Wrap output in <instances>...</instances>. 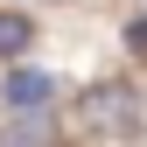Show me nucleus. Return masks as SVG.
<instances>
[{
	"instance_id": "nucleus-2",
	"label": "nucleus",
	"mask_w": 147,
	"mask_h": 147,
	"mask_svg": "<svg viewBox=\"0 0 147 147\" xmlns=\"http://www.w3.org/2000/svg\"><path fill=\"white\" fill-rule=\"evenodd\" d=\"M0 98H7V112H42V105L56 98V84H49V70L14 63V70H7V84H0Z\"/></svg>"
},
{
	"instance_id": "nucleus-3",
	"label": "nucleus",
	"mask_w": 147,
	"mask_h": 147,
	"mask_svg": "<svg viewBox=\"0 0 147 147\" xmlns=\"http://www.w3.org/2000/svg\"><path fill=\"white\" fill-rule=\"evenodd\" d=\"M28 42H35V28H28V14H0V56H21Z\"/></svg>"
},
{
	"instance_id": "nucleus-4",
	"label": "nucleus",
	"mask_w": 147,
	"mask_h": 147,
	"mask_svg": "<svg viewBox=\"0 0 147 147\" xmlns=\"http://www.w3.org/2000/svg\"><path fill=\"white\" fill-rule=\"evenodd\" d=\"M126 49H133V56H147V14H133V21H126Z\"/></svg>"
},
{
	"instance_id": "nucleus-1",
	"label": "nucleus",
	"mask_w": 147,
	"mask_h": 147,
	"mask_svg": "<svg viewBox=\"0 0 147 147\" xmlns=\"http://www.w3.org/2000/svg\"><path fill=\"white\" fill-rule=\"evenodd\" d=\"M84 133L91 140H140V91L105 77L84 91Z\"/></svg>"
}]
</instances>
